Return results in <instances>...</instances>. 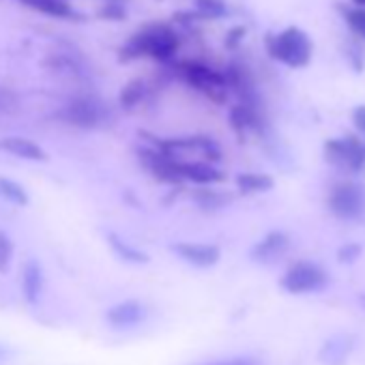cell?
Wrapping results in <instances>:
<instances>
[{"label": "cell", "instance_id": "obj_1", "mask_svg": "<svg viewBox=\"0 0 365 365\" xmlns=\"http://www.w3.org/2000/svg\"><path fill=\"white\" fill-rule=\"evenodd\" d=\"M180 50V35L165 22H150L135 31L118 50V61L131 63L148 58L155 63H172Z\"/></svg>", "mask_w": 365, "mask_h": 365}, {"label": "cell", "instance_id": "obj_2", "mask_svg": "<svg viewBox=\"0 0 365 365\" xmlns=\"http://www.w3.org/2000/svg\"><path fill=\"white\" fill-rule=\"evenodd\" d=\"M172 71L182 84H187L190 88H194L196 93H200L202 97H207L209 101L217 106H224L232 93L226 71H217L215 67H209L207 63L174 61Z\"/></svg>", "mask_w": 365, "mask_h": 365}, {"label": "cell", "instance_id": "obj_3", "mask_svg": "<svg viewBox=\"0 0 365 365\" xmlns=\"http://www.w3.org/2000/svg\"><path fill=\"white\" fill-rule=\"evenodd\" d=\"M264 48L275 63L288 69H305L314 56L312 39L299 26H286L279 33H269L264 39Z\"/></svg>", "mask_w": 365, "mask_h": 365}, {"label": "cell", "instance_id": "obj_4", "mask_svg": "<svg viewBox=\"0 0 365 365\" xmlns=\"http://www.w3.org/2000/svg\"><path fill=\"white\" fill-rule=\"evenodd\" d=\"M155 148L165 153L168 157L176 161H190V159H200V161H211L220 163L222 161V148L215 140L207 135H190V138H150Z\"/></svg>", "mask_w": 365, "mask_h": 365}, {"label": "cell", "instance_id": "obj_5", "mask_svg": "<svg viewBox=\"0 0 365 365\" xmlns=\"http://www.w3.org/2000/svg\"><path fill=\"white\" fill-rule=\"evenodd\" d=\"M322 157L331 168L346 176L361 174L365 170V142L352 133L341 138H329L322 144Z\"/></svg>", "mask_w": 365, "mask_h": 365}, {"label": "cell", "instance_id": "obj_6", "mask_svg": "<svg viewBox=\"0 0 365 365\" xmlns=\"http://www.w3.org/2000/svg\"><path fill=\"white\" fill-rule=\"evenodd\" d=\"M56 118L78 129H99L112 120V114L108 106L99 101L97 97L80 95V97L69 99L65 106H61V110L56 112Z\"/></svg>", "mask_w": 365, "mask_h": 365}, {"label": "cell", "instance_id": "obj_7", "mask_svg": "<svg viewBox=\"0 0 365 365\" xmlns=\"http://www.w3.org/2000/svg\"><path fill=\"white\" fill-rule=\"evenodd\" d=\"M327 209L341 222H356L365 215V187L359 182L344 178L329 190Z\"/></svg>", "mask_w": 365, "mask_h": 365}, {"label": "cell", "instance_id": "obj_8", "mask_svg": "<svg viewBox=\"0 0 365 365\" xmlns=\"http://www.w3.org/2000/svg\"><path fill=\"white\" fill-rule=\"evenodd\" d=\"M327 284H329L327 271L320 264L309 262V260H299V262L290 264L279 282V286L290 294L320 292L327 288Z\"/></svg>", "mask_w": 365, "mask_h": 365}, {"label": "cell", "instance_id": "obj_9", "mask_svg": "<svg viewBox=\"0 0 365 365\" xmlns=\"http://www.w3.org/2000/svg\"><path fill=\"white\" fill-rule=\"evenodd\" d=\"M138 161L159 182H168V185H178V182H182L176 170V161L168 157L165 153H161L159 148H155L153 144L138 148Z\"/></svg>", "mask_w": 365, "mask_h": 365}, {"label": "cell", "instance_id": "obj_10", "mask_svg": "<svg viewBox=\"0 0 365 365\" xmlns=\"http://www.w3.org/2000/svg\"><path fill=\"white\" fill-rule=\"evenodd\" d=\"M176 170L182 182H194L198 187H213L226 180V174L217 168V163L211 161H200V159L176 161Z\"/></svg>", "mask_w": 365, "mask_h": 365}, {"label": "cell", "instance_id": "obj_11", "mask_svg": "<svg viewBox=\"0 0 365 365\" xmlns=\"http://www.w3.org/2000/svg\"><path fill=\"white\" fill-rule=\"evenodd\" d=\"M172 252L185 260L192 267L198 269H211L220 262L222 258V250L213 243H190V241H178L172 245Z\"/></svg>", "mask_w": 365, "mask_h": 365}, {"label": "cell", "instance_id": "obj_12", "mask_svg": "<svg viewBox=\"0 0 365 365\" xmlns=\"http://www.w3.org/2000/svg\"><path fill=\"white\" fill-rule=\"evenodd\" d=\"M290 247V239L286 232L282 230H271L269 235H264L250 252V258L254 262H260V264H269V262H275L279 260Z\"/></svg>", "mask_w": 365, "mask_h": 365}, {"label": "cell", "instance_id": "obj_13", "mask_svg": "<svg viewBox=\"0 0 365 365\" xmlns=\"http://www.w3.org/2000/svg\"><path fill=\"white\" fill-rule=\"evenodd\" d=\"M146 318V307L140 301H123L106 312V320L114 329H129Z\"/></svg>", "mask_w": 365, "mask_h": 365}, {"label": "cell", "instance_id": "obj_14", "mask_svg": "<svg viewBox=\"0 0 365 365\" xmlns=\"http://www.w3.org/2000/svg\"><path fill=\"white\" fill-rule=\"evenodd\" d=\"M352 348H354L352 335H333L318 350V361L322 365H346L348 356L352 354Z\"/></svg>", "mask_w": 365, "mask_h": 365}, {"label": "cell", "instance_id": "obj_15", "mask_svg": "<svg viewBox=\"0 0 365 365\" xmlns=\"http://www.w3.org/2000/svg\"><path fill=\"white\" fill-rule=\"evenodd\" d=\"M0 153L14 155V157H20V159H29V161H46L48 159L46 150L37 142H33L29 138H22V135L0 138Z\"/></svg>", "mask_w": 365, "mask_h": 365}, {"label": "cell", "instance_id": "obj_16", "mask_svg": "<svg viewBox=\"0 0 365 365\" xmlns=\"http://www.w3.org/2000/svg\"><path fill=\"white\" fill-rule=\"evenodd\" d=\"M18 3L56 20H82V16L73 9L69 0H18Z\"/></svg>", "mask_w": 365, "mask_h": 365}, {"label": "cell", "instance_id": "obj_17", "mask_svg": "<svg viewBox=\"0 0 365 365\" xmlns=\"http://www.w3.org/2000/svg\"><path fill=\"white\" fill-rule=\"evenodd\" d=\"M43 292V271L37 260H29L22 271V294L26 303L37 305Z\"/></svg>", "mask_w": 365, "mask_h": 365}, {"label": "cell", "instance_id": "obj_18", "mask_svg": "<svg viewBox=\"0 0 365 365\" xmlns=\"http://www.w3.org/2000/svg\"><path fill=\"white\" fill-rule=\"evenodd\" d=\"M235 185H237V192H241L243 196H256V194L271 192L275 180L264 172H241L235 178Z\"/></svg>", "mask_w": 365, "mask_h": 365}, {"label": "cell", "instance_id": "obj_19", "mask_svg": "<svg viewBox=\"0 0 365 365\" xmlns=\"http://www.w3.org/2000/svg\"><path fill=\"white\" fill-rule=\"evenodd\" d=\"M146 93H148V88H146V82H144V80H131V82H127V84L120 88L118 106H120L123 110L131 112V110H135V108L146 99Z\"/></svg>", "mask_w": 365, "mask_h": 365}, {"label": "cell", "instance_id": "obj_20", "mask_svg": "<svg viewBox=\"0 0 365 365\" xmlns=\"http://www.w3.org/2000/svg\"><path fill=\"white\" fill-rule=\"evenodd\" d=\"M108 243H110L112 252H114L120 260H125V262H131V264H144V262H148V256H146L144 252H140L138 247L129 245L125 239H120V237L114 235V232L108 235Z\"/></svg>", "mask_w": 365, "mask_h": 365}, {"label": "cell", "instance_id": "obj_21", "mask_svg": "<svg viewBox=\"0 0 365 365\" xmlns=\"http://www.w3.org/2000/svg\"><path fill=\"white\" fill-rule=\"evenodd\" d=\"M0 198L14 207H26L29 194L18 180H11L7 176H0Z\"/></svg>", "mask_w": 365, "mask_h": 365}, {"label": "cell", "instance_id": "obj_22", "mask_svg": "<svg viewBox=\"0 0 365 365\" xmlns=\"http://www.w3.org/2000/svg\"><path fill=\"white\" fill-rule=\"evenodd\" d=\"M196 202L200 209L205 211H220L224 209L226 205L232 202V198L228 194H222V192H215L211 187H200V192L196 194Z\"/></svg>", "mask_w": 365, "mask_h": 365}, {"label": "cell", "instance_id": "obj_23", "mask_svg": "<svg viewBox=\"0 0 365 365\" xmlns=\"http://www.w3.org/2000/svg\"><path fill=\"white\" fill-rule=\"evenodd\" d=\"M341 11V18L346 22V26L365 39V7H359V5H350V7H339Z\"/></svg>", "mask_w": 365, "mask_h": 365}, {"label": "cell", "instance_id": "obj_24", "mask_svg": "<svg viewBox=\"0 0 365 365\" xmlns=\"http://www.w3.org/2000/svg\"><path fill=\"white\" fill-rule=\"evenodd\" d=\"M194 7L202 20H222L228 16V5L224 0H194Z\"/></svg>", "mask_w": 365, "mask_h": 365}, {"label": "cell", "instance_id": "obj_25", "mask_svg": "<svg viewBox=\"0 0 365 365\" xmlns=\"http://www.w3.org/2000/svg\"><path fill=\"white\" fill-rule=\"evenodd\" d=\"M11 258H14V243L3 230H0V273H7Z\"/></svg>", "mask_w": 365, "mask_h": 365}, {"label": "cell", "instance_id": "obj_26", "mask_svg": "<svg viewBox=\"0 0 365 365\" xmlns=\"http://www.w3.org/2000/svg\"><path fill=\"white\" fill-rule=\"evenodd\" d=\"M18 106H20V99L16 91H11L9 86H0V112H16Z\"/></svg>", "mask_w": 365, "mask_h": 365}, {"label": "cell", "instance_id": "obj_27", "mask_svg": "<svg viewBox=\"0 0 365 365\" xmlns=\"http://www.w3.org/2000/svg\"><path fill=\"white\" fill-rule=\"evenodd\" d=\"M99 16L101 18H106V20H125V16H127V11H125V7L118 3V0H108V3L103 5V9L99 11Z\"/></svg>", "mask_w": 365, "mask_h": 365}, {"label": "cell", "instance_id": "obj_28", "mask_svg": "<svg viewBox=\"0 0 365 365\" xmlns=\"http://www.w3.org/2000/svg\"><path fill=\"white\" fill-rule=\"evenodd\" d=\"M361 245L359 243H346V245H341L339 250H337V260L339 262H354V260H359V256H361Z\"/></svg>", "mask_w": 365, "mask_h": 365}, {"label": "cell", "instance_id": "obj_29", "mask_svg": "<svg viewBox=\"0 0 365 365\" xmlns=\"http://www.w3.org/2000/svg\"><path fill=\"white\" fill-rule=\"evenodd\" d=\"M352 125L356 129V135L365 142V103L352 110Z\"/></svg>", "mask_w": 365, "mask_h": 365}, {"label": "cell", "instance_id": "obj_30", "mask_svg": "<svg viewBox=\"0 0 365 365\" xmlns=\"http://www.w3.org/2000/svg\"><path fill=\"white\" fill-rule=\"evenodd\" d=\"M245 26H237V29H232L230 33H228V37H226V46L230 48V50H235L243 39H245Z\"/></svg>", "mask_w": 365, "mask_h": 365}, {"label": "cell", "instance_id": "obj_31", "mask_svg": "<svg viewBox=\"0 0 365 365\" xmlns=\"http://www.w3.org/2000/svg\"><path fill=\"white\" fill-rule=\"evenodd\" d=\"M211 365H260V363L254 356H235V359L217 361V363H211Z\"/></svg>", "mask_w": 365, "mask_h": 365}, {"label": "cell", "instance_id": "obj_32", "mask_svg": "<svg viewBox=\"0 0 365 365\" xmlns=\"http://www.w3.org/2000/svg\"><path fill=\"white\" fill-rule=\"evenodd\" d=\"M7 356V348L5 346H0V361H3Z\"/></svg>", "mask_w": 365, "mask_h": 365}, {"label": "cell", "instance_id": "obj_33", "mask_svg": "<svg viewBox=\"0 0 365 365\" xmlns=\"http://www.w3.org/2000/svg\"><path fill=\"white\" fill-rule=\"evenodd\" d=\"M352 5H359V7H365V0H350Z\"/></svg>", "mask_w": 365, "mask_h": 365}, {"label": "cell", "instance_id": "obj_34", "mask_svg": "<svg viewBox=\"0 0 365 365\" xmlns=\"http://www.w3.org/2000/svg\"><path fill=\"white\" fill-rule=\"evenodd\" d=\"M361 305L365 307V294H361Z\"/></svg>", "mask_w": 365, "mask_h": 365}]
</instances>
